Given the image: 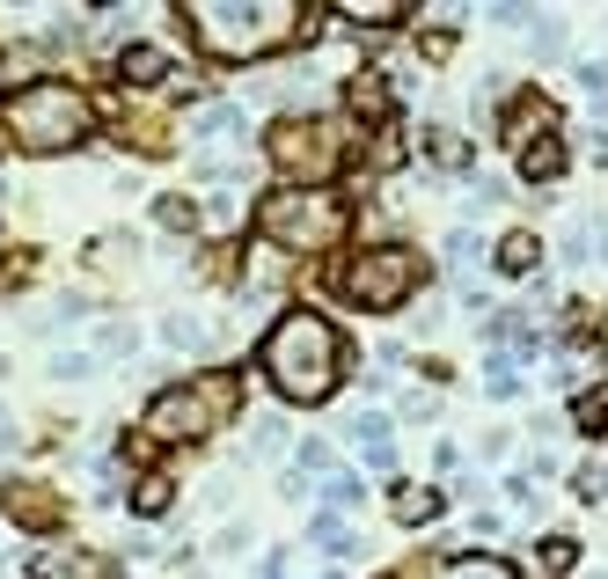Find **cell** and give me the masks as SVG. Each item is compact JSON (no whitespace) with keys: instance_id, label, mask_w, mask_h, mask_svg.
I'll use <instances>...</instances> for the list:
<instances>
[{"instance_id":"20","label":"cell","mask_w":608,"mask_h":579,"mask_svg":"<svg viewBox=\"0 0 608 579\" xmlns=\"http://www.w3.org/2000/svg\"><path fill=\"white\" fill-rule=\"evenodd\" d=\"M243 125H249L243 104H206V110L192 118V140H220V133H243Z\"/></svg>"},{"instance_id":"31","label":"cell","mask_w":608,"mask_h":579,"mask_svg":"<svg viewBox=\"0 0 608 579\" xmlns=\"http://www.w3.org/2000/svg\"><path fill=\"white\" fill-rule=\"evenodd\" d=\"M425 140H433L440 169H470V140H462V133H425Z\"/></svg>"},{"instance_id":"26","label":"cell","mask_w":608,"mask_h":579,"mask_svg":"<svg viewBox=\"0 0 608 579\" xmlns=\"http://www.w3.org/2000/svg\"><path fill=\"white\" fill-rule=\"evenodd\" d=\"M294 470H301V477H331V470H337L331 440H315V433H308V440H294Z\"/></svg>"},{"instance_id":"2","label":"cell","mask_w":608,"mask_h":579,"mask_svg":"<svg viewBox=\"0 0 608 579\" xmlns=\"http://www.w3.org/2000/svg\"><path fill=\"white\" fill-rule=\"evenodd\" d=\"M176 22H184V37H192L198 52L227 59V67H243V59H272L278 45L315 37V22H308L301 0H184Z\"/></svg>"},{"instance_id":"12","label":"cell","mask_w":608,"mask_h":579,"mask_svg":"<svg viewBox=\"0 0 608 579\" xmlns=\"http://www.w3.org/2000/svg\"><path fill=\"white\" fill-rule=\"evenodd\" d=\"M118 81L125 88H161V81H176V67H169V52H161V45H125L118 52Z\"/></svg>"},{"instance_id":"7","label":"cell","mask_w":608,"mask_h":579,"mask_svg":"<svg viewBox=\"0 0 608 579\" xmlns=\"http://www.w3.org/2000/svg\"><path fill=\"white\" fill-rule=\"evenodd\" d=\"M418 286H425V257H418L411 243H366V249H352V257L337 264V294H345L352 308H366V316L411 308Z\"/></svg>"},{"instance_id":"5","label":"cell","mask_w":608,"mask_h":579,"mask_svg":"<svg viewBox=\"0 0 608 579\" xmlns=\"http://www.w3.org/2000/svg\"><path fill=\"white\" fill-rule=\"evenodd\" d=\"M257 235L272 249H286V257H323V249H337L352 235V198H337V192H264L257 198Z\"/></svg>"},{"instance_id":"32","label":"cell","mask_w":608,"mask_h":579,"mask_svg":"<svg viewBox=\"0 0 608 579\" xmlns=\"http://www.w3.org/2000/svg\"><path fill=\"white\" fill-rule=\"evenodd\" d=\"M396 419H403V425H433V419H440V396H433V389H411V396L396 404Z\"/></svg>"},{"instance_id":"25","label":"cell","mask_w":608,"mask_h":579,"mask_svg":"<svg viewBox=\"0 0 608 579\" xmlns=\"http://www.w3.org/2000/svg\"><path fill=\"white\" fill-rule=\"evenodd\" d=\"M484 389L499 396V404H506V396H521V367H513V352H491V360H484Z\"/></svg>"},{"instance_id":"3","label":"cell","mask_w":608,"mask_h":579,"mask_svg":"<svg viewBox=\"0 0 608 579\" xmlns=\"http://www.w3.org/2000/svg\"><path fill=\"white\" fill-rule=\"evenodd\" d=\"M88 133H96V104L67 73H37L0 96V140L16 155H73V147H88Z\"/></svg>"},{"instance_id":"21","label":"cell","mask_w":608,"mask_h":579,"mask_svg":"<svg viewBox=\"0 0 608 579\" xmlns=\"http://www.w3.org/2000/svg\"><path fill=\"white\" fill-rule=\"evenodd\" d=\"M389 73H352L345 81V96H352V110H360V118H389Z\"/></svg>"},{"instance_id":"36","label":"cell","mask_w":608,"mask_h":579,"mask_svg":"<svg viewBox=\"0 0 608 579\" xmlns=\"http://www.w3.org/2000/svg\"><path fill=\"white\" fill-rule=\"evenodd\" d=\"M448 257H454V264H470V257H477V235H470V228H454V235H448Z\"/></svg>"},{"instance_id":"17","label":"cell","mask_w":608,"mask_h":579,"mask_svg":"<svg viewBox=\"0 0 608 579\" xmlns=\"http://www.w3.org/2000/svg\"><path fill=\"white\" fill-rule=\"evenodd\" d=\"M315 499H323V513H337V521H345L352 507H366V477H352V470H331L323 484H315Z\"/></svg>"},{"instance_id":"11","label":"cell","mask_w":608,"mask_h":579,"mask_svg":"<svg viewBox=\"0 0 608 579\" xmlns=\"http://www.w3.org/2000/svg\"><path fill=\"white\" fill-rule=\"evenodd\" d=\"M550 125H557V104H550V96H536V88H521V96L506 104V118H499V140L521 147V140H536V133H550Z\"/></svg>"},{"instance_id":"29","label":"cell","mask_w":608,"mask_h":579,"mask_svg":"<svg viewBox=\"0 0 608 579\" xmlns=\"http://www.w3.org/2000/svg\"><path fill=\"white\" fill-rule=\"evenodd\" d=\"M161 345L198 352V345H206V323H192V316H161Z\"/></svg>"},{"instance_id":"37","label":"cell","mask_w":608,"mask_h":579,"mask_svg":"<svg viewBox=\"0 0 608 579\" xmlns=\"http://www.w3.org/2000/svg\"><path fill=\"white\" fill-rule=\"evenodd\" d=\"M499 96H506V88H499V73H491V81H477V96H470V104H477V118H484V110L499 104Z\"/></svg>"},{"instance_id":"28","label":"cell","mask_w":608,"mask_h":579,"mask_svg":"<svg viewBox=\"0 0 608 579\" xmlns=\"http://www.w3.org/2000/svg\"><path fill=\"white\" fill-rule=\"evenodd\" d=\"M572 499H579V507H601V499H608V462H579V470H572Z\"/></svg>"},{"instance_id":"40","label":"cell","mask_w":608,"mask_h":579,"mask_svg":"<svg viewBox=\"0 0 608 579\" xmlns=\"http://www.w3.org/2000/svg\"><path fill=\"white\" fill-rule=\"evenodd\" d=\"M315 579H345V572H337V565H331V572H315Z\"/></svg>"},{"instance_id":"33","label":"cell","mask_w":608,"mask_h":579,"mask_svg":"<svg viewBox=\"0 0 608 579\" xmlns=\"http://www.w3.org/2000/svg\"><path fill=\"white\" fill-rule=\"evenodd\" d=\"M528 45H536V59H565V22H557V16H542V30L528 37Z\"/></svg>"},{"instance_id":"4","label":"cell","mask_w":608,"mask_h":579,"mask_svg":"<svg viewBox=\"0 0 608 579\" xmlns=\"http://www.w3.org/2000/svg\"><path fill=\"white\" fill-rule=\"evenodd\" d=\"M235 411H243V367H213L192 382H161L139 411V433H147V448H198Z\"/></svg>"},{"instance_id":"18","label":"cell","mask_w":608,"mask_h":579,"mask_svg":"<svg viewBox=\"0 0 608 579\" xmlns=\"http://www.w3.org/2000/svg\"><path fill=\"white\" fill-rule=\"evenodd\" d=\"M308 536L323 543V558H337V565H352V558H360V536H352V528L337 521V513H315V521H308Z\"/></svg>"},{"instance_id":"6","label":"cell","mask_w":608,"mask_h":579,"mask_svg":"<svg viewBox=\"0 0 608 579\" xmlns=\"http://www.w3.org/2000/svg\"><path fill=\"white\" fill-rule=\"evenodd\" d=\"M337 161H345V140H337V125L315 118V110H286V118H272V133H264V169H272L286 192H331Z\"/></svg>"},{"instance_id":"19","label":"cell","mask_w":608,"mask_h":579,"mask_svg":"<svg viewBox=\"0 0 608 579\" xmlns=\"http://www.w3.org/2000/svg\"><path fill=\"white\" fill-rule=\"evenodd\" d=\"M155 228H169V235H198V228H206V220H198V198L161 192V198H155Z\"/></svg>"},{"instance_id":"23","label":"cell","mask_w":608,"mask_h":579,"mask_svg":"<svg viewBox=\"0 0 608 579\" xmlns=\"http://www.w3.org/2000/svg\"><path fill=\"white\" fill-rule=\"evenodd\" d=\"M572 425L594 440H608V389H579L572 396Z\"/></svg>"},{"instance_id":"10","label":"cell","mask_w":608,"mask_h":579,"mask_svg":"<svg viewBox=\"0 0 608 579\" xmlns=\"http://www.w3.org/2000/svg\"><path fill=\"white\" fill-rule=\"evenodd\" d=\"M345 440H352V455H360L366 470H396V419H389V411H352Z\"/></svg>"},{"instance_id":"24","label":"cell","mask_w":608,"mask_h":579,"mask_svg":"<svg viewBox=\"0 0 608 579\" xmlns=\"http://www.w3.org/2000/svg\"><path fill=\"white\" fill-rule=\"evenodd\" d=\"M536 565H542L550 579H565V572L579 565V543H572V536H542V543H536Z\"/></svg>"},{"instance_id":"41","label":"cell","mask_w":608,"mask_h":579,"mask_svg":"<svg viewBox=\"0 0 608 579\" xmlns=\"http://www.w3.org/2000/svg\"><path fill=\"white\" fill-rule=\"evenodd\" d=\"M594 579H608V572H594Z\"/></svg>"},{"instance_id":"15","label":"cell","mask_w":608,"mask_h":579,"mask_svg":"<svg viewBox=\"0 0 608 579\" xmlns=\"http://www.w3.org/2000/svg\"><path fill=\"white\" fill-rule=\"evenodd\" d=\"M536 264H542V235L536 228H506L499 235V272H506V279H528Z\"/></svg>"},{"instance_id":"13","label":"cell","mask_w":608,"mask_h":579,"mask_svg":"<svg viewBox=\"0 0 608 579\" xmlns=\"http://www.w3.org/2000/svg\"><path fill=\"white\" fill-rule=\"evenodd\" d=\"M513 161H521V176L528 184H557V176H565V133H536V140H521L513 147Z\"/></svg>"},{"instance_id":"27","label":"cell","mask_w":608,"mask_h":579,"mask_svg":"<svg viewBox=\"0 0 608 579\" xmlns=\"http://www.w3.org/2000/svg\"><path fill=\"white\" fill-rule=\"evenodd\" d=\"M133 352H139L133 323H104V331H96V360H133Z\"/></svg>"},{"instance_id":"16","label":"cell","mask_w":608,"mask_h":579,"mask_svg":"<svg viewBox=\"0 0 608 579\" xmlns=\"http://www.w3.org/2000/svg\"><path fill=\"white\" fill-rule=\"evenodd\" d=\"M411 8L403 0H337V22L345 30H389V22H403Z\"/></svg>"},{"instance_id":"9","label":"cell","mask_w":608,"mask_h":579,"mask_svg":"<svg viewBox=\"0 0 608 579\" xmlns=\"http://www.w3.org/2000/svg\"><path fill=\"white\" fill-rule=\"evenodd\" d=\"M396 579H521L506 558H491V550H454V558H418L403 565Z\"/></svg>"},{"instance_id":"8","label":"cell","mask_w":608,"mask_h":579,"mask_svg":"<svg viewBox=\"0 0 608 579\" xmlns=\"http://www.w3.org/2000/svg\"><path fill=\"white\" fill-rule=\"evenodd\" d=\"M0 513L16 528H30V536H52L67 521V499L52 484H37V477H0Z\"/></svg>"},{"instance_id":"22","label":"cell","mask_w":608,"mask_h":579,"mask_svg":"<svg viewBox=\"0 0 608 579\" xmlns=\"http://www.w3.org/2000/svg\"><path fill=\"white\" fill-rule=\"evenodd\" d=\"M169 507H176V484H169V477H139V484H133V513H139V521H161Z\"/></svg>"},{"instance_id":"35","label":"cell","mask_w":608,"mask_h":579,"mask_svg":"<svg viewBox=\"0 0 608 579\" xmlns=\"http://www.w3.org/2000/svg\"><path fill=\"white\" fill-rule=\"evenodd\" d=\"M52 374H59V382H81V374H96V352H59Z\"/></svg>"},{"instance_id":"38","label":"cell","mask_w":608,"mask_h":579,"mask_svg":"<svg viewBox=\"0 0 608 579\" xmlns=\"http://www.w3.org/2000/svg\"><path fill=\"white\" fill-rule=\"evenodd\" d=\"M257 579H286V550H272V558H264V572Z\"/></svg>"},{"instance_id":"30","label":"cell","mask_w":608,"mask_h":579,"mask_svg":"<svg viewBox=\"0 0 608 579\" xmlns=\"http://www.w3.org/2000/svg\"><path fill=\"white\" fill-rule=\"evenodd\" d=\"M249 448H257V455H278V448H286V425H278V411H257V419H249Z\"/></svg>"},{"instance_id":"1","label":"cell","mask_w":608,"mask_h":579,"mask_svg":"<svg viewBox=\"0 0 608 579\" xmlns=\"http://www.w3.org/2000/svg\"><path fill=\"white\" fill-rule=\"evenodd\" d=\"M345 367H352V345L345 331H337L323 308H308V301H294V308H278L272 331L257 337V374L264 389H272L278 404H331L337 389H345Z\"/></svg>"},{"instance_id":"39","label":"cell","mask_w":608,"mask_h":579,"mask_svg":"<svg viewBox=\"0 0 608 579\" xmlns=\"http://www.w3.org/2000/svg\"><path fill=\"white\" fill-rule=\"evenodd\" d=\"M587 228H594V249H601V264H608V213H601V220H587Z\"/></svg>"},{"instance_id":"42","label":"cell","mask_w":608,"mask_h":579,"mask_svg":"<svg viewBox=\"0 0 608 579\" xmlns=\"http://www.w3.org/2000/svg\"><path fill=\"white\" fill-rule=\"evenodd\" d=\"M0 257H8V249H0Z\"/></svg>"},{"instance_id":"34","label":"cell","mask_w":608,"mask_h":579,"mask_svg":"<svg viewBox=\"0 0 608 579\" xmlns=\"http://www.w3.org/2000/svg\"><path fill=\"white\" fill-rule=\"evenodd\" d=\"M565 264H594V228H587V220L565 228Z\"/></svg>"},{"instance_id":"14","label":"cell","mask_w":608,"mask_h":579,"mask_svg":"<svg viewBox=\"0 0 608 579\" xmlns=\"http://www.w3.org/2000/svg\"><path fill=\"white\" fill-rule=\"evenodd\" d=\"M448 507V492L440 484H389V513H396L403 528H418V521H433V513Z\"/></svg>"}]
</instances>
